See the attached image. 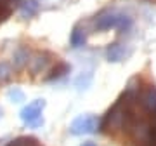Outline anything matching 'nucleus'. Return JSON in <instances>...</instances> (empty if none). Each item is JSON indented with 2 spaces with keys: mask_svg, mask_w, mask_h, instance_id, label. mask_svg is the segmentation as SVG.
Segmentation results:
<instances>
[{
  "mask_svg": "<svg viewBox=\"0 0 156 146\" xmlns=\"http://www.w3.org/2000/svg\"><path fill=\"white\" fill-rule=\"evenodd\" d=\"M132 24V19L120 12H102L95 17V28L97 30H127Z\"/></svg>",
  "mask_w": 156,
  "mask_h": 146,
  "instance_id": "f257e3e1",
  "label": "nucleus"
},
{
  "mask_svg": "<svg viewBox=\"0 0 156 146\" xmlns=\"http://www.w3.org/2000/svg\"><path fill=\"white\" fill-rule=\"evenodd\" d=\"M45 103L44 99H37V101L30 103L28 106L21 110V120L30 127H38L42 124V110H44Z\"/></svg>",
  "mask_w": 156,
  "mask_h": 146,
  "instance_id": "f03ea898",
  "label": "nucleus"
},
{
  "mask_svg": "<svg viewBox=\"0 0 156 146\" xmlns=\"http://www.w3.org/2000/svg\"><path fill=\"white\" fill-rule=\"evenodd\" d=\"M99 127V120L92 115H80L78 118H75L71 122V134L80 136V134H90V132H95V129Z\"/></svg>",
  "mask_w": 156,
  "mask_h": 146,
  "instance_id": "7ed1b4c3",
  "label": "nucleus"
},
{
  "mask_svg": "<svg viewBox=\"0 0 156 146\" xmlns=\"http://www.w3.org/2000/svg\"><path fill=\"white\" fill-rule=\"evenodd\" d=\"M54 59H57V57H54V54H50V52H38L30 57V70H31V73H42L44 70H49L50 63Z\"/></svg>",
  "mask_w": 156,
  "mask_h": 146,
  "instance_id": "20e7f679",
  "label": "nucleus"
},
{
  "mask_svg": "<svg viewBox=\"0 0 156 146\" xmlns=\"http://www.w3.org/2000/svg\"><path fill=\"white\" fill-rule=\"evenodd\" d=\"M139 103L147 113H156V89L147 85L146 89L139 90Z\"/></svg>",
  "mask_w": 156,
  "mask_h": 146,
  "instance_id": "39448f33",
  "label": "nucleus"
},
{
  "mask_svg": "<svg viewBox=\"0 0 156 146\" xmlns=\"http://www.w3.org/2000/svg\"><path fill=\"white\" fill-rule=\"evenodd\" d=\"M16 2L17 0H0V23L5 21L12 14L14 7H16Z\"/></svg>",
  "mask_w": 156,
  "mask_h": 146,
  "instance_id": "423d86ee",
  "label": "nucleus"
},
{
  "mask_svg": "<svg viewBox=\"0 0 156 146\" xmlns=\"http://www.w3.org/2000/svg\"><path fill=\"white\" fill-rule=\"evenodd\" d=\"M123 57H125V47L123 45H111L109 47V51H108V59L109 61H122Z\"/></svg>",
  "mask_w": 156,
  "mask_h": 146,
  "instance_id": "0eeeda50",
  "label": "nucleus"
},
{
  "mask_svg": "<svg viewBox=\"0 0 156 146\" xmlns=\"http://www.w3.org/2000/svg\"><path fill=\"white\" fill-rule=\"evenodd\" d=\"M5 146H42L35 137H28V136H21V137H16L12 139L11 143H7Z\"/></svg>",
  "mask_w": 156,
  "mask_h": 146,
  "instance_id": "6e6552de",
  "label": "nucleus"
},
{
  "mask_svg": "<svg viewBox=\"0 0 156 146\" xmlns=\"http://www.w3.org/2000/svg\"><path fill=\"white\" fill-rule=\"evenodd\" d=\"M37 11H38V4L35 0H26V2L21 4V16L23 17H31Z\"/></svg>",
  "mask_w": 156,
  "mask_h": 146,
  "instance_id": "1a4fd4ad",
  "label": "nucleus"
},
{
  "mask_svg": "<svg viewBox=\"0 0 156 146\" xmlns=\"http://www.w3.org/2000/svg\"><path fill=\"white\" fill-rule=\"evenodd\" d=\"M30 61V51L26 49V47H19L16 51V54H14V63H16L17 66H21V64H24V63Z\"/></svg>",
  "mask_w": 156,
  "mask_h": 146,
  "instance_id": "9d476101",
  "label": "nucleus"
},
{
  "mask_svg": "<svg viewBox=\"0 0 156 146\" xmlns=\"http://www.w3.org/2000/svg\"><path fill=\"white\" fill-rule=\"evenodd\" d=\"M83 44H85V33L76 26L71 31V45L73 47H82Z\"/></svg>",
  "mask_w": 156,
  "mask_h": 146,
  "instance_id": "9b49d317",
  "label": "nucleus"
},
{
  "mask_svg": "<svg viewBox=\"0 0 156 146\" xmlns=\"http://www.w3.org/2000/svg\"><path fill=\"white\" fill-rule=\"evenodd\" d=\"M68 70H69V66H68V64H64V63H59V66H57V68H52V70H50V75L47 77V80L59 78L62 73H66Z\"/></svg>",
  "mask_w": 156,
  "mask_h": 146,
  "instance_id": "f8f14e48",
  "label": "nucleus"
},
{
  "mask_svg": "<svg viewBox=\"0 0 156 146\" xmlns=\"http://www.w3.org/2000/svg\"><path fill=\"white\" fill-rule=\"evenodd\" d=\"M12 77V70L7 63H0V84H4Z\"/></svg>",
  "mask_w": 156,
  "mask_h": 146,
  "instance_id": "ddd939ff",
  "label": "nucleus"
},
{
  "mask_svg": "<svg viewBox=\"0 0 156 146\" xmlns=\"http://www.w3.org/2000/svg\"><path fill=\"white\" fill-rule=\"evenodd\" d=\"M7 96L11 97L12 101H16V103H19V101H24V94H23V92H21L19 89H16V87H14L12 90H9V92H7Z\"/></svg>",
  "mask_w": 156,
  "mask_h": 146,
  "instance_id": "4468645a",
  "label": "nucleus"
},
{
  "mask_svg": "<svg viewBox=\"0 0 156 146\" xmlns=\"http://www.w3.org/2000/svg\"><path fill=\"white\" fill-rule=\"evenodd\" d=\"M82 146H95V144H94V143H92V141H87V143H83V144H82Z\"/></svg>",
  "mask_w": 156,
  "mask_h": 146,
  "instance_id": "2eb2a0df",
  "label": "nucleus"
},
{
  "mask_svg": "<svg viewBox=\"0 0 156 146\" xmlns=\"http://www.w3.org/2000/svg\"><path fill=\"white\" fill-rule=\"evenodd\" d=\"M0 117H2V108H0Z\"/></svg>",
  "mask_w": 156,
  "mask_h": 146,
  "instance_id": "dca6fc26",
  "label": "nucleus"
}]
</instances>
